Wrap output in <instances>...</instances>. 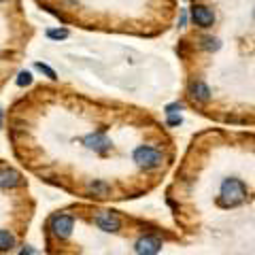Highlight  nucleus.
Here are the masks:
<instances>
[{
    "mask_svg": "<svg viewBox=\"0 0 255 255\" xmlns=\"http://www.w3.org/2000/svg\"><path fill=\"white\" fill-rule=\"evenodd\" d=\"M136 253L138 255H157L159 251H162V241L155 236H142L136 241Z\"/></svg>",
    "mask_w": 255,
    "mask_h": 255,
    "instance_id": "obj_5",
    "label": "nucleus"
},
{
    "mask_svg": "<svg viewBox=\"0 0 255 255\" xmlns=\"http://www.w3.org/2000/svg\"><path fill=\"white\" fill-rule=\"evenodd\" d=\"M90 189L94 191L96 196H107V191H109V185H107V183H102V181H94L92 185H90Z\"/></svg>",
    "mask_w": 255,
    "mask_h": 255,
    "instance_id": "obj_12",
    "label": "nucleus"
},
{
    "mask_svg": "<svg viewBox=\"0 0 255 255\" xmlns=\"http://www.w3.org/2000/svg\"><path fill=\"white\" fill-rule=\"evenodd\" d=\"M68 36V30L66 28H58V30H47V38L51 41H64Z\"/></svg>",
    "mask_w": 255,
    "mask_h": 255,
    "instance_id": "obj_11",
    "label": "nucleus"
},
{
    "mask_svg": "<svg viewBox=\"0 0 255 255\" xmlns=\"http://www.w3.org/2000/svg\"><path fill=\"white\" fill-rule=\"evenodd\" d=\"M181 109H183L181 102H174V105H168V107H166V115H174V113H179Z\"/></svg>",
    "mask_w": 255,
    "mask_h": 255,
    "instance_id": "obj_16",
    "label": "nucleus"
},
{
    "mask_svg": "<svg viewBox=\"0 0 255 255\" xmlns=\"http://www.w3.org/2000/svg\"><path fill=\"white\" fill-rule=\"evenodd\" d=\"M21 183V174L13 168H0V187L2 189H11L17 187Z\"/></svg>",
    "mask_w": 255,
    "mask_h": 255,
    "instance_id": "obj_8",
    "label": "nucleus"
},
{
    "mask_svg": "<svg viewBox=\"0 0 255 255\" xmlns=\"http://www.w3.org/2000/svg\"><path fill=\"white\" fill-rule=\"evenodd\" d=\"M191 19L198 28H211L215 23V13L204 4H194L191 6Z\"/></svg>",
    "mask_w": 255,
    "mask_h": 255,
    "instance_id": "obj_4",
    "label": "nucleus"
},
{
    "mask_svg": "<svg viewBox=\"0 0 255 255\" xmlns=\"http://www.w3.org/2000/svg\"><path fill=\"white\" fill-rule=\"evenodd\" d=\"M30 83H32V75L28 73V70H23V73L17 75V85H19V87H26V85H30Z\"/></svg>",
    "mask_w": 255,
    "mask_h": 255,
    "instance_id": "obj_15",
    "label": "nucleus"
},
{
    "mask_svg": "<svg viewBox=\"0 0 255 255\" xmlns=\"http://www.w3.org/2000/svg\"><path fill=\"white\" fill-rule=\"evenodd\" d=\"M83 145L87 149H92V151L105 153V151L111 147V142H109V138L105 136V134H87V136L83 138Z\"/></svg>",
    "mask_w": 255,
    "mask_h": 255,
    "instance_id": "obj_7",
    "label": "nucleus"
},
{
    "mask_svg": "<svg viewBox=\"0 0 255 255\" xmlns=\"http://www.w3.org/2000/svg\"><path fill=\"white\" fill-rule=\"evenodd\" d=\"M0 128H2V109H0Z\"/></svg>",
    "mask_w": 255,
    "mask_h": 255,
    "instance_id": "obj_19",
    "label": "nucleus"
},
{
    "mask_svg": "<svg viewBox=\"0 0 255 255\" xmlns=\"http://www.w3.org/2000/svg\"><path fill=\"white\" fill-rule=\"evenodd\" d=\"M189 94H191V98H196L198 102H209L211 100V90H209V85L202 83V81H196L194 85L189 87Z\"/></svg>",
    "mask_w": 255,
    "mask_h": 255,
    "instance_id": "obj_9",
    "label": "nucleus"
},
{
    "mask_svg": "<svg viewBox=\"0 0 255 255\" xmlns=\"http://www.w3.org/2000/svg\"><path fill=\"white\" fill-rule=\"evenodd\" d=\"M132 159H134V164L138 166V168L142 170H155L162 166V153H159L157 149L153 147H149V145H140L134 149V153H132Z\"/></svg>",
    "mask_w": 255,
    "mask_h": 255,
    "instance_id": "obj_2",
    "label": "nucleus"
},
{
    "mask_svg": "<svg viewBox=\"0 0 255 255\" xmlns=\"http://www.w3.org/2000/svg\"><path fill=\"white\" fill-rule=\"evenodd\" d=\"M181 122H183V119H181V115H168V126H181Z\"/></svg>",
    "mask_w": 255,
    "mask_h": 255,
    "instance_id": "obj_17",
    "label": "nucleus"
},
{
    "mask_svg": "<svg viewBox=\"0 0 255 255\" xmlns=\"http://www.w3.org/2000/svg\"><path fill=\"white\" fill-rule=\"evenodd\" d=\"M36 68L41 70L43 75H47V77H49L51 81H55V79H58V75H55V70H51V68L47 66V64H43V62H36Z\"/></svg>",
    "mask_w": 255,
    "mask_h": 255,
    "instance_id": "obj_14",
    "label": "nucleus"
},
{
    "mask_svg": "<svg viewBox=\"0 0 255 255\" xmlns=\"http://www.w3.org/2000/svg\"><path fill=\"white\" fill-rule=\"evenodd\" d=\"M202 47L206 51H217L219 47H221V43L217 41V38H211V36H206V38H202Z\"/></svg>",
    "mask_w": 255,
    "mask_h": 255,
    "instance_id": "obj_13",
    "label": "nucleus"
},
{
    "mask_svg": "<svg viewBox=\"0 0 255 255\" xmlns=\"http://www.w3.org/2000/svg\"><path fill=\"white\" fill-rule=\"evenodd\" d=\"M49 228L58 238H68L70 234H73L75 219L70 217V215H55V217H51Z\"/></svg>",
    "mask_w": 255,
    "mask_h": 255,
    "instance_id": "obj_3",
    "label": "nucleus"
},
{
    "mask_svg": "<svg viewBox=\"0 0 255 255\" xmlns=\"http://www.w3.org/2000/svg\"><path fill=\"white\" fill-rule=\"evenodd\" d=\"M247 196H249V191H247V185L236 179V177H230L221 183V191H219V206L223 209H234V206H241Z\"/></svg>",
    "mask_w": 255,
    "mask_h": 255,
    "instance_id": "obj_1",
    "label": "nucleus"
},
{
    "mask_svg": "<svg viewBox=\"0 0 255 255\" xmlns=\"http://www.w3.org/2000/svg\"><path fill=\"white\" fill-rule=\"evenodd\" d=\"M15 247V238L11 232L6 230H0V251H11Z\"/></svg>",
    "mask_w": 255,
    "mask_h": 255,
    "instance_id": "obj_10",
    "label": "nucleus"
},
{
    "mask_svg": "<svg viewBox=\"0 0 255 255\" xmlns=\"http://www.w3.org/2000/svg\"><path fill=\"white\" fill-rule=\"evenodd\" d=\"M19 255H32V249H23Z\"/></svg>",
    "mask_w": 255,
    "mask_h": 255,
    "instance_id": "obj_18",
    "label": "nucleus"
},
{
    "mask_svg": "<svg viewBox=\"0 0 255 255\" xmlns=\"http://www.w3.org/2000/svg\"><path fill=\"white\" fill-rule=\"evenodd\" d=\"M94 221H96V226H98L102 232H117V230L122 228V221H119V217L115 213H109V211L98 213Z\"/></svg>",
    "mask_w": 255,
    "mask_h": 255,
    "instance_id": "obj_6",
    "label": "nucleus"
}]
</instances>
